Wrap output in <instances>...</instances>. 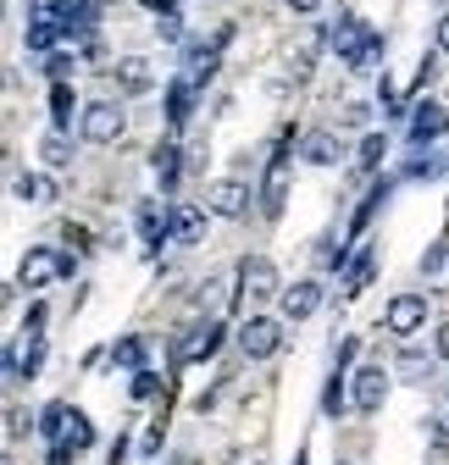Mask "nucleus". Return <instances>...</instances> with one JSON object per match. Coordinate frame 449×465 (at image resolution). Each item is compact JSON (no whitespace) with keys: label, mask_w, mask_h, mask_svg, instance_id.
Listing matches in <instances>:
<instances>
[{"label":"nucleus","mask_w":449,"mask_h":465,"mask_svg":"<svg viewBox=\"0 0 449 465\" xmlns=\"http://www.w3.org/2000/svg\"><path fill=\"white\" fill-rule=\"evenodd\" d=\"M39 155H45V166H55V172L73 166V144H67V134H62V128H50V134L39 139Z\"/></svg>","instance_id":"17"},{"label":"nucleus","mask_w":449,"mask_h":465,"mask_svg":"<svg viewBox=\"0 0 449 465\" xmlns=\"http://www.w3.org/2000/svg\"><path fill=\"white\" fill-rule=\"evenodd\" d=\"M444 172V161L438 155H422V161H411V178H438Z\"/></svg>","instance_id":"32"},{"label":"nucleus","mask_w":449,"mask_h":465,"mask_svg":"<svg viewBox=\"0 0 449 465\" xmlns=\"http://www.w3.org/2000/svg\"><path fill=\"white\" fill-rule=\"evenodd\" d=\"M216 343H222V322H195V327L173 343V355H178V361H205V355H216Z\"/></svg>","instance_id":"9"},{"label":"nucleus","mask_w":449,"mask_h":465,"mask_svg":"<svg viewBox=\"0 0 449 465\" xmlns=\"http://www.w3.org/2000/svg\"><path fill=\"white\" fill-rule=\"evenodd\" d=\"M216 50H222V45H200V50H189V67H184V78H189L195 89H200V84L216 73Z\"/></svg>","instance_id":"18"},{"label":"nucleus","mask_w":449,"mask_h":465,"mask_svg":"<svg viewBox=\"0 0 449 465\" xmlns=\"http://www.w3.org/2000/svg\"><path fill=\"white\" fill-rule=\"evenodd\" d=\"M284 200H289V155H272L266 183H261V211L277 216V211H284Z\"/></svg>","instance_id":"10"},{"label":"nucleus","mask_w":449,"mask_h":465,"mask_svg":"<svg viewBox=\"0 0 449 465\" xmlns=\"http://www.w3.org/2000/svg\"><path fill=\"white\" fill-rule=\"evenodd\" d=\"M155 34H161L166 45H178V39H184V17H178V12H166V17L155 23Z\"/></svg>","instance_id":"29"},{"label":"nucleus","mask_w":449,"mask_h":465,"mask_svg":"<svg viewBox=\"0 0 449 465\" xmlns=\"http://www.w3.org/2000/svg\"><path fill=\"white\" fill-rule=\"evenodd\" d=\"M78 128H84L89 144H117V139L128 134V111H117L111 100H95V105H84Z\"/></svg>","instance_id":"2"},{"label":"nucleus","mask_w":449,"mask_h":465,"mask_svg":"<svg viewBox=\"0 0 449 465\" xmlns=\"http://www.w3.org/2000/svg\"><path fill=\"white\" fill-rule=\"evenodd\" d=\"M145 6H150L155 17H166V12H173V0H145Z\"/></svg>","instance_id":"36"},{"label":"nucleus","mask_w":449,"mask_h":465,"mask_svg":"<svg viewBox=\"0 0 449 465\" xmlns=\"http://www.w3.org/2000/svg\"><path fill=\"white\" fill-rule=\"evenodd\" d=\"M438 355L449 361V327H438Z\"/></svg>","instance_id":"37"},{"label":"nucleus","mask_w":449,"mask_h":465,"mask_svg":"<svg viewBox=\"0 0 449 465\" xmlns=\"http://www.w3.org/2000/svg\"><path fill=\"white\" fill-rule=\"evenodd\" d=\"M173 239H178V244H200V239H205V211L173 205Z\"/></svg>","instance_id":"13"},{"label":"nucleus","mask_w":449,"mask_h":465,"mask_svg":"<svg viewBox=\"0 0 449 465\" xmlns=\"http://www.w3.org/2000/svg\"><path fill=\"white\" fill-rule=\"evenodd\" d=\"M444 128H449V111L444 105H433V100L411 105V144H433Z\"/></svg>","instance_id":"11"},{"label":"nucleus","mask_w":449,"mask_h":465,"mask_svg":"<svg viewBox=\"0 0 449 465\" xmlns=\"http://www.w3.org/2000/svg\"><path fill=\"white\" fill-rule=\"evenodd\" d=\"M205 211H211V216H228V222H239V216L250 211V189H244L239 178H216V183L205 189Z\"/></svg>","instance_id":"7"},{"label":"nucleus","mask_w":449,"mask_h":465,"mask_svg":"<svg viewBox=\"0 0 449 465\" xmlns=\"http://www.w3.org/2000/svg\"><path fill=\"white\" fill-rule=\"evenodd\" d=\"M239 349L250 361H272L277 349H284V322H272V316H250L239 327Z\"/></svg>","instance_id":"4"},{"label":"nucleus","mask_w":449,"mask_h":465,"mask_svg":"<svg viewBox=\"0 0 449 465\" xmlns=\"http://www.w3.org/2000/svg\"><path fill=\"white\" fill-rule=\"evenodd\" d=\"M444 255H449L444 244H438V250H427V255H422V272H438V266H444Z\"/></svg>","instance_id":"34"},{"label":"nucleus","mask_w":449,"mask_h":465,"mask_svg":"<svg viewBox=\"0 0 449 465\" xmlns=\"http://www.w3.org/2000/svg\"><path fill=\"white\" fill-rule=\"evenodd\" d=\"M161 393V377L155 371H134V399H155Z\"/></svg>","instance_id":"30"},{"label":"nucleus","mask_w":449,"mask_h":465,"mask_svg":"<svg viewBox=\"0 0 449 465\" xmlns=\"http://www.w3.org/2000/svg\"><path fill=\"white\" fill-rule=\"evenodd\" d=\"M333 50H339V62H344L350 73H366V67H372V55L383 50V39H377V28H372V23L344 17L339 28H333Z\"/></svg>","instance_id":"1"},{"label":"nucleus","mask_w":449,"mask_h":465,"mask_svg":"<svg viewBox=\"0 0 449 465\" xmlns=\"http://www.w3.org/2000/svg\"><path fill=\"white\" fill-rule=\"evenodd\" d=\"M300 150H305L311 166H333V161H339V139H333V134H305Z\"/></svg>","instance_id":"16"},{"label":"nucleus","mask_w":449,"mask_h":465,"mask_svg":"<svg viewBox=\"0 0 449 465\" xmlns=\"http://www.w3.org/2000/svg\"><path fill=\"white\" fill-rule=\"evenodd\" d=\"M383 399H388V377H383V366H361L355 377H350V404L361 416H377L383 411Z\"/></svg>","instance_id":"6"},{"label":"nucleus","mask_w":449,"mask_h":465,"mask_svg":"<svg viewBox=\"0 0 449 465\" xmlns=\"http://www.w3.org/2000/svg\"><path fill=\"white\" fill-rule=\"evenodd\" d=\"M438 50H444V55H449V12H444V17H438Z\"/></svg>","instance_id":"35"},{"label":"nucleus","mask_w":449,"mask_h":465,"mask_svg":"<svg viewBox=\"0 0 449 465\" xmlns=\"http://www.w3.org/2000/svg\"><path fill=\"white\" fill-rule=\"evenodd\" d=\"M289 6H294V12H316V6H322V0H289Z\"/></svg>","instance_id":"38"},{"label":"nucleus","mask_w":449,"mask_h":465,"mask_svg":"<svg viewBox=\"0 0 449 465\" xmlns=\"http://www.w3.org/2000/svg\"><path fill=\"white\" fill-rule=\"evenodd\" d=\"M117 84H123L128 94H145V89L155 84V73H150L145 55H123V62H117Z\"/></svg>","instance_id":"15"},{"label":"nucleus","mask_w":449,"mask_h":465,"mask_svg":"<svg viewBox=\"0 0 449 465\" xmlns=\"http://www.w3.org/2000/svg\"><path fill=\"white\" fill-rule=\"evenodd\" d=\"M23 432H34V416H28V411H6V438L17 443Z\"/></svg>","instance_id":"31"},{"label":"nucleus","mask_w":449,"mask_h":465,"mask_svg":"<svg viewBox=\"0 0 449 465\" xmlns=\"http://www.w3.org/2000/svg\"><path fill=\"white\" fill-rule=\"evenodd\" d=\"M73 111H78V94H73L67 84H50V123H55V128H67V123H73Z\"/></svg>","instance_id":"20"},{"label":"nucleus","mask_w":449,"mask_h":465,"mask_svg":"<svg viewBox=\"0 0 449 465\" xmlns=\"http://www.w3.org/2000/svg\"><path fill=\"white\" fill-rule=\"evenodd\" d=\"M111 366L145 371V338H117V343H111Z\"/></svg>","instance_id":"22"},{"label":"nucleus","mask_w":449,"mask_h":465,"mask_svg":"<svg viewBox=\"0 0 449 465\" xmlns=\"http://www.w3.org/2000/svg\"><path fill=\"white\" fill-rule=\"evenodd\" d=\"M55 34H62V23H39V17H34V23H28V50H50Z\"/></svg>","instance_id":"27"},{"label":"nucleus","mask_w":449,"mask_h":465,"mask_svg":"<svg viewBox=\"0 0 449 465\" xmlns=\"http://www.w3.org/2000/svg\"><path fill=\"white\" fill-rule=\"evenodd\" d=\"M150 166H155V178L173 189V183H178V144H155V150H150Z\"/></svg>","instance_id":"23"},{"label":"nucleus","mask_w":449,"mask_h":465,"mask_svg":"<svg viewBox=\"0 0 449 465\" xmlns=\"http://www.w3.org/2000/svg\"><path fill=\"white\" fill-rule=\"evenodd\" d=\"M372 266H377V255H372V250H361V255H355V266H350V277H344V294H361V288L372 282Z\"/></svg>","instance_id":"25"},{"label":"nucleus","mask_w":449,"mask_h":465,"mask_svg":"<svg viewBox=\"0 0 449 465\" xmlns=\"http://www.w3.org/2000/svg\"><path fill=\"white\" fill-rule=\"evenodd\" d=\"M294 465H305V454H300V460H294Z\"/></svg>","instance_id":"39"},{"label":"nucleus","mask_w":449,"mask_h":465,"mask_svg":"<svg viewBox=\"0 0 449 465\" xmlns=\"http://www.w3.org/2000/svg\"><path fill=\"white\" fill-rule=\"evenodd\" d=\"M89 443H95V427H89V416H84V411H73V421H67V432H62V449L84 454Z\"/></svg>","instance_id":"24"},{"label":"nucleus","mask_w":449,"mask_h":465,"mask_svg":"<svg viewBox=\"0 0 449 465\" xmlns=\"http://www.w3.org/2000/svg\"><path fill=\"white\" fill-rule=\"evenodd\" d=\"M189 111H195V84H189V78H173V89H166V123L184 128Z\"/></svg>","instance_id":"14"},{"label":"nucleus","mask_w":449,"mask_h":465,"mask_svg":"<svg viewBox=\"0 0 449 465\" xmlns=\"http://www.w3.org/2000/svg\"><path fill=\"white\" fill-rule=\"evenodd\" d=\"M322 311V282H294V288H284V316L289 322H305V316H316Z\"/></svg>","instance_id":"12"},{"label":"nucleus","mask_w":449,"mask_h":465,"mask_svg":"<svg viewBox=\"0 0 449 465\" xmlns=\"http://www.w3.org/2000/svg\"><path fill=\"white\" fill-rule=\"evenodd\" d=\"M239 288L250 300H266V294H284V282H277V266L266 255H244L239 261Z\"/></svg>","instance_id":"8"},{"label":"nucleus","mask_w":449,"mask_h":465,"mask_svg":"<svg viewBox=\"0 0 449 465\" xmlns=\"http://www.w3.org/2000/svg\"><path fill=\"white\" fill-rule=\"evenodd\" d=\"M383 155H388V139H383V134H366V139H361V155H355V161H361V166L372 172V166H377Z\"/></svg>","instance_id":"28"},{"label":"nucleus","mask_w":449,"mask_h":465,"mask_svg":"<svg viewBox=\"0 0 449 465\" xmlns=\"http://www.w3.org/2000/svg\"><path fill=\"white\" fill-rule=\"evenodd\" d=\"M67 421H73V411H67V404H62V399H50V404H45V411H39V432H45V438H55V443H62V432H67Z\"/></svg>","instance_id":"21"},{"label":"nucleus","mask_w":449,"mask_h":465,"mask_svg":"<svg viewBox=\"0 0 449 465\" xmlns=\"http://www.w3.org/2000/svg\"><path fill=\"white\" fill-rule=\"evenodd\" d=\"M383 327L394 332V338H411V332H422V327H427V300H422V294H400V300H388V311H383Z\"/></svg>","instance_id":"5"},{"label":"nucleus","mask_w":449,"mask_h":465,"mask_svg":"<svg viewBox=\"0 0 449 465\" xmlns=\"http://www.w3.org/2000/svg\"><path fill=\"white\" fill-rule=\"evenodd\" d=\"M62 272H73V255H55V250H28V255H23V266H17V288L39 294V288H50Z\"/></svg>","instance_id":"3"},{"label":"nucleus","mask_w":449,"mask_h":465,"mask_svg":"<svg viewBox=\"0 0 449 465\" xmlns=\"http://www.w3.org/2000/svg\"><path fill=\"white\" fill-rule=\"evenodd\" d=\"M366 116H372V105H361V100H350V105H344V123H350V128H361Z\"/></svg>","instance_id":"33"},{"label":"nucleus","mask_w":449,"mask_h":465,"mask_svg":"<svg viewBox=\"0 0 449 465\" xmlns=\"http://www.w3.org/2000/svg\"><path fill=\"white\" fill-rule=\"evenodd\" d=\"M344 404H350V399H344V382H339V371H333V382L322 388V411L339 421V416H344Z\"/></svg>","instance_id":"26"},{"label":"nucleus","mask_w":449,"mask_h":465,"mask_svg":"<svg viewBox=\"0 0 449 465\" xmlns=\"http://www.w3.org/2000/svg\"><path fill=\"white\" fill-rule=\"evenodd\" d=\"M12 194H17V200H28V205H45L55 189L39 178V172H17V178H12Z\"/></svg>","instance_id":"19"}]
</instances>
